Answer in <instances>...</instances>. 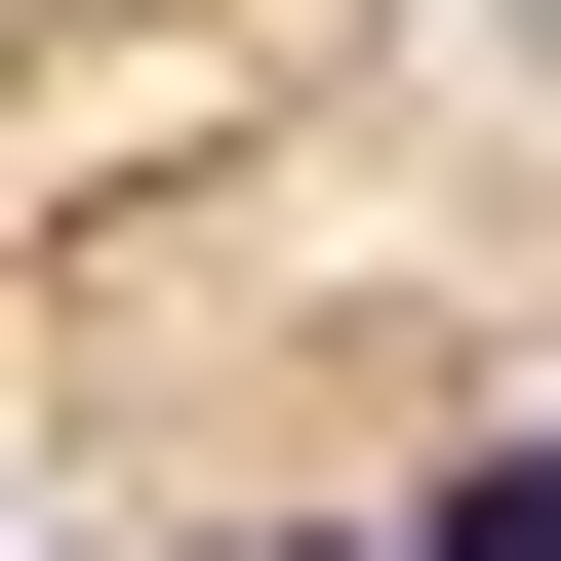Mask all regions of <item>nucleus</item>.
<instances>
[{"label": "nucleus", "instance_id": "obj_1", "mask_svg": "<svg viewBox=\"0 0 561 561\" xmlns=\"http://www.w3.org/2000/svg\"><path fill=\"white\" fill-rule=\"evenodd\" d=\"M362 561H561V401H522V442L442 481V522H362Z\"/></svg>", "mask_w": 561, "mask_h": 561}, {"label": "nucleus", "instance_id": "obj_2", "mask_svg": "<svg viewBox=\"0 0 561 561\" xmlns=\"http://www.w3.org/2000/svg\"><path fill=\"white\" fill-rule=\"evenodd\" d=\"M280 561H362V522H280Z\"/></svg>", "mask_w": 561, "mask_h": 561}]
</instances>
